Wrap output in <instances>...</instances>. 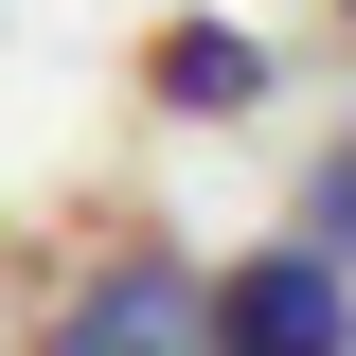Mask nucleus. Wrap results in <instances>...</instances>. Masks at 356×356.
Masks as SVG:
<instances>
[{"label":"nucleus","instance_id":"nucleus-1","mask_svg":"<svg viewBox=\"0 0 356 356\" xmlns=\"http://www.w3.org/2000/svg\"><path fill=\"white\" fill-rule=\"evenodd\" d=\"M196 303H214V356H356V267L339 250H250Z\"/></svg>","mask_w":356,"mask_h":356},{"label":"nucleus","instance_id":"nucleus-3","mask_svg":"<svg viewBox=\"0 0 356 356\" xmlns=\"http://www.w3.org/2000/svg\"><path fill=\"white\" fill-rule=\"evenodd\" d=\"M143 107H178V125H232V107H267V36H232V18H178V36H143Z\"/></svg>","mask_w":356,"mask_h":356},{"label":"nucleus","instance_id":"nucleus-4","mask_svg":"<svg viewBox=\"0 0 356 356\" xmlns=\"http://www.w3.org/2000/svg\"><path fill=\"white\" fill-rule=\"evenodd\" d=\"M303 250H356V125L321 143V178H303Z\"/></svg>","mask_w":356,"mask_h":356},{"label":"nucleus","instance_id":"nucleus-2","mask_svg":"<svg viewBox=\"0 0 356 356\" xmlns=\"http://www.w3.org/2000/svg\"><path fill=\"white\" fill-rule=\"evenodd\" d=\"M36 356H214V303H196L178 250H125V267H89L72 303H54Z\"/></svg>","mask_w":356,"mask_h":356}]
</instances>
